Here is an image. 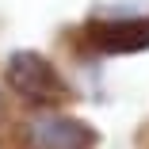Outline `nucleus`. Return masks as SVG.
Segmentation results:
<instances>
[{
  "label": "nucleus",
  "instance_id": "nucleus-1",
  "mask_svg": "<svg viewBox=\"0 0 149 149\" xmlns=\"http://www.w3.org/2000/svg\"><path fill=\"white\" fill-rule=\"evenodd\" d=\"M12 80H15V88L19 92H27L31 100H46V92L38 84H50V88H57V77L38 61V57H15V65H12Z\"/></svg>",
  "mask_w": 149,
  "mask_h": 149
},
{
  "label": "nucleus",
  "instance_id": "nucleus-2",
  "mask_svg": "<svg viewBox=\"0 0 149 149\" xmlns=\"http://www.w3.org/2000/svg\"><path fill=\"white\" fill-rule=\"evenodd\" d=\"M42 134H46L50 149H80L88 141V134L77 123H42Z\"/></svg>",
  "mask_w": 149,
  "mask_h": 149
}]
</instances>
